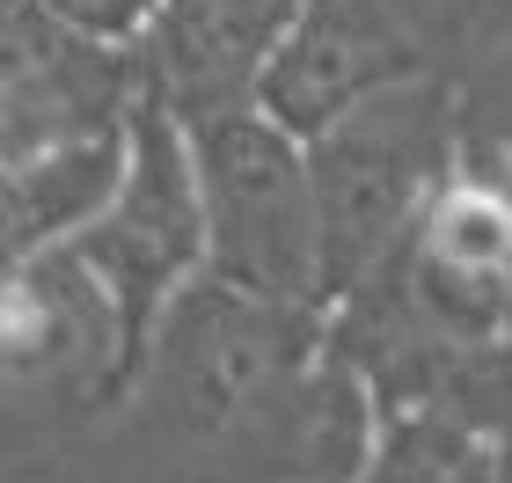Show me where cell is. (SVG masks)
<instances>
[{
  "label": "cell",
  "instance_id": "obj_5",
  "mask_svg": "<svg viewBox=\"0 0 512 483\" xmlns=\"http://www.w3.org/2000/svg\"><path fill=\"white\" fill-rule=\"evenodd\" d=\"M88 366H125L118 308L88 279L74 249H37V257L0 264V381H66Z\"/></svg>",
  "mask_w": 512,
  "mask_h": 483
},
{
  "label": "cell",
  "instance_id": "obj_1",
  "mask_svg": "<svg viewBox=\"0 0 512 483\" xmlns=\"http://www.w3.org/2000/svg\"><path fill=\"white\" fill-rule=\"evenodd\" d=\"M205 198V264L249 301H293L322 279L315 176L300 132L271 110H198L183 118Z\"/></svg>",
  "mask_w": 512,
  "mask_h": 483
},
{
  "label": "cell",
  "instance_id": "obj_3",
  "mask_svg": "<svg viewBox=\"0 0 512 483\" xmlns=\"http://www.w3.org/2000/svg\"><path fill=\"white\" fill-rule=\"evenodd\" d=\"M432 161V103L410 88H374L330 125H315L308 176H315V227L322 271H366L374 249L403 227Z\"/></svg>",
  "mask_w": 512,
  "mask_h": 483
},
{
  "label": "cell",
  "instance_id": "obj_2",
  "mask_svg": "<svg viewBox=\"0 0 512 483\" xmlns=\"http://www.w3.org/2000/svg\"><path fill=\"white\" fill-rule=\"evenodd\" d=\"M66 249H74L88 264V279L110 293L118 337H125V366H132L147 330H154V315L169 308V293L205 264L198 161H191V132H183V118L169 103L139 96L118 191H110V205Z\"/></svg>",
  "mask_w": 512,
  "mask_h": 483
},
{
  "label": "cell",
  "instance_id": "obj_7",
  "mask_svg": "<svg viewBox=\"0 0 512 483\" xmlns=\"http://www.w3.org/2000/svg\"><path fill=\"white\" fill-rule=\"evenodd\" d=\"M432 271H447L461 286H491L512 264V213L505 198L476 191V183H454V191L432 198V235H425Z\"/></svg>",
  "mask_w": 512,
  "mask_h": 483
},
{
  "label": "cell",
  "instance_id": "obj_8",
  "mask_svg": "<svg viewBox=\"0 0 512 483\" xmlns=\"http://www.w3.org/2000/svg\"><path fill=\"white\" fill-rule=\"evenodd\" d=\"M30 8L88 44H139L147 22L161 15V0H30Z\"/></svg>",
  "mask_w": 512,
  "mask_h": 483
},
{
  "label": "cell",
  "instance_id": "obj_6",
  "mask_svg": "<svg viewBox=\"0 0 512 483\" xmlns=\"http://www.w3.org/2000/svg\"><path fill=\"white\" fill-rule=\"evenodd\" d=\"M125 140H132V118H125L118 132L74 140V147L30 161V169H8V176H0V264L74 242L81 227L110 205V191H118V176H125Z\"/></svg>",
  "mask_w": 512,
  "mask_h": 483
},
{
  "label": "cell",
  "instance_id": "obj_9",
  "mask_svg": "<svg viewBox=\"0 0 512 483\" xmlns=\"http://www.w3.org/2000/svg\"><path fill=\"white\" fill-rule=\"evenodd\" d=\"M15 8H22V0H0V22H8V15H15Z\"/></svg>",
  "mask_w": 512,
  "mask_h": 483
},
{
  "label": "cell",
  "instance_id": "obj_4",
  "mask_svg": "<svg viewBox=\"0 0 512 483\" xmlns=\"http://www.w3.org/2000/svg\"><path fill=\"white\" fill-rule=\"evenodd\" d=\"M293 15H300V0H161V15L139 37L147 44L139 96L169 103L176 118L227 110L264 81Z\"/></svg>",
  "mask_w": 512,
  "mask_h": 483
}]
</instances>
